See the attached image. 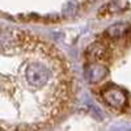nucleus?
I'll use <instances>...</instances> for the list:
<instances>
[{
	"instance_id": "f257e3e1",
	"label": "nucleus",
	"mask_w": 131,
	"mask_h": 131,
	"mask_svg": "<svg viewBox=\"0 0 131 131\" xmlns=\"http://www.w3.org/2000/svg\"><path fill=\"white\" fill-rule=\"evenodd\" d=\"M101 97L106 105L115 109V110H125V107L128 104V96L127 93L117 85L109 84L105 88H102Z\"/></svg>"
},
{
	"instance_id": "f03ea898",
	"label": "nucleus",
	"mask_w": 131,
	"mask_h": 131,
	"mask_svg": "<svg viewBox=\"0 0 131 131\" xmlns=\"http://www.w3.org/2000/svg\"><path fill=\"white\" fill-rule=\"evenodd\" d=\"M25 79L31 88H42L50 79V70L38 62H33L25 70Z\"/></svg>"
},
{
	"instance_id": "7ed1b4c3",
	"label": "nucleus",
	"mask_w": 131,
	"mask_h": 131,
	"mask_svg": "<svg viewBox=\"0 0 131 131\" xmlns=\"http://www.w3.org/2000/svg\"><path fill=\"white\" fill-rule=\"evenodd\" d=\"M107 75V71L105 68V66H102L100 62H89V64H86L84 76L91 84H96L104 80V78Z\"/></svg>"
},
{
	"instance_id": "20e7f679",
	"label": "nucleus",
	"mask_w": 131,
	"mask_h": 131,
	"mask_svg": "<svg viewBox=\"0 0 131 131\" xmlns=\"http://www.w3.org/2000/svg\"><path fill=\"white\" fill-rule=\"evenodd\" d=\"M109 57V49L102 42H93L85 50V58L89 62H102Z\"/></svg>"
},
{
	"instance_id": "39448f33",
	"label": "nucleus",
	"mask_w": 131,
	"mask_h": 131,
	"mask_svg": "<svg viewBox=\"0 0 131 131\" xmlns=\"http://www.w3.org/2000/svg\"><path fill=\"white\" fill-rule=\"evenodd\" d=\"M128 29V25L125 24V23H117L112 26H109L107 30L105 31V34L107 37H110V38H119V37H122L125 33L127 31Z\"/></svg>"
},
{
	"instance_id": "423d86ee",
	"label": "nucleus",
	"mask_w": 131,
	"mask_h": 131,
	"mask_svg": "<svg viewBox=\"0 0 131 131\" xmlns=\"http://www.w3.org/2000/svg\"><path fill=\"white\" fill-rule=\"evenodd\" d=\"M76 9H78V3H76V0H70L67 4H64L63 7V13L66 16H71L76 12Z\"/></svg>"
}]
</instances>
